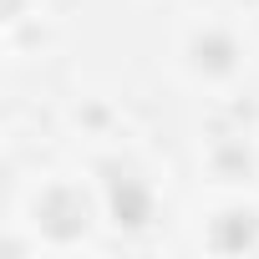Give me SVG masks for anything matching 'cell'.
<instances>
[{
    "label": "cell",
    "instance_id": "6da1fadb",
    "mask_svg": "<svg viewBox=\"0 0 259 259\" xmlns=\"http://www.w3.org/2000/svg\"><path fill=\"white\" fill-rule=\"evenodd\" d=\"M41 224H46L56 239H71V234H81V229L92 224V208H87L81 188H51V193L41 198Z\"/></svg>",
    "mask_w": 259,
    "mask_h": 259
},
{
    "label": "cell",
    "instance_id": "7a4b0ae2",
    "mask_svg": "<svg viewBox=\"0 0 259 259\" xmlns=\"http://www.w3.org/2000/svg\"><path fill=\"white\" fill-rule=\"evenodd\" d=\"M112 208H117L122 224H148V213H153L148 188H143L138 178H117V183H112Z\"/></svg>",
    "mask_w": 259,
    "mask_h": 259
},
{
    "label": "cell",
    "instance_id": "3957f363",
    "mask_svg": "<svg viewBox=\"0 0 259 259\" xmlns=\"http://www.w3.org/2000/svg\"><path fill=\"white\" fill-rule=\"evenodd\" d=\"M254 234H259L254 213H224L213 224V244L219 249H244V244H254Z\"/></svg>",
    "mask_w": 259,
    "mask_h": 259
},
{
    "label": "cell",
    "instance_id": "277c9868",
    "mask_svg": "<svg viewBox=\"0 0 259 259\" xmlns=\"http://www.w3.org/2000/svg\"><path fill=\"white\" fill-rule=\"evenodd\" d=\"M229 56H234V46H229L224 36H208V41H198V61H203V66L224 71V66H229Z\"/></svg>",
    "mask_w": 259,
    "mask_h": 259
}]
</instances>
